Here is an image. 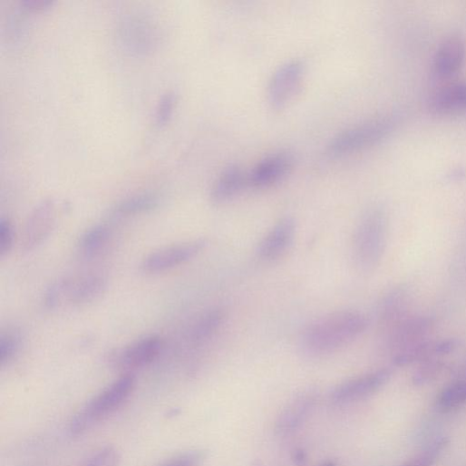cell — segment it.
<instances>
[{
	"instance_id": "cell-20",
	"label": "cell",
	"mask_w": 466,
	"mask_h": 466,
	"mask_svg": "<svg viewBox=\"0 0 466 466\" xmlns=\"http://www.w3.org/2000/svg\"><path fill=\"white\" fill-rule=\"evenodd\" d=\"M110 237L111 229L106 224H97L90 228L80 238L78 244L80 253L86 257L97 255L106 246Z\"/></svg>"
},
{
	"instance_id": "cell-11",
	"label": "cell",
	"mask_w": 466,
	"mask_h": 466,
	"mask_svg": "<svg viewBox=\"0 0 466 466\" xmlns=\"http://www.w3.org/2000/svg\"><path fill=\"white\" fill-rule=\"evenodd\" d=\"M296 229L294 218H282L261 241L257 250L259 258L266 262H275L285 257L294 244Z\"/></svg>"
},
{
	"instance_id": "cell-22",
	"label": "cell",
	"mask_w": 466,
	"mask_h": 466,
	"mask_svg": "<svg viewBox=\"0 0 466 466\" xmlns=\"http://www.w3.org/2000/svg\"><path fill=\"white\" fill-rule=\"evenodd\" d=\"M314 404L313 397L303 396L296 400L286 411L280 416L278 426L280 431H291L296 428L309 410Z\"/></svg>"
},
{
	"instance_id": "cell-8",
	"label": "cell",
	"mask_w": 466,
	"mask_h": 466,
	"mask_svg": "<svg viewBox=\"0 0 466 466\" xmlns=\"http://www.w3.org/2000/svg\"><path fill=\"white\" fill-rule=\"evenodd\" d=\"M208 242L197 239L155 251L146 257L141 269L148 274H158L184 265L206 249Z\"/></svg>"
},
{
	"instance_id": "cell-32",
	"label": "cell",
	"mask_w": 466,
	"mask_h": 466,
	"mask_svg": "<svg viewBox=\"0 0 466 466\" xmlns=\"http://www.w3.org/2000/svg\"><path fill=\"white\" fill-rule=\"evenodd\" d=\"M292 459L297 466H305L307 463L308 457L304 449L298 448L294 451Z\"/></svg>"
},
{
	"instance_id": "cell-5",
	"label": "cell",
	"mask_w": 466,
	"mask_h": 466,
	"mask_svg": "<svg viewBox=\"0 0 466 466\" xmlns=\"http://www.w3.org/2000/svg\"><path fill=\"white\" fill-rule=\"evenodd\" d=\"M435 328V321L428 316H409L380 335L383 350L393 355L416 343L426 340Z\"/></svg>"
},
{
	"instance_id": "cell-4",
	"label": "cell",
	"mask_w": 466,
	"mask_h": 466,
	"mask_svg": "<svg viewBox=\"0 0 466 466\" xmlns=\"http://www.w3.org/2000/svg\"><path fill=\"white\" fill-rule=\"evenodd\" d=\"M398 119L395 114H388L352 127L335 136L327 151L332 156H343L373 146L394 131Z\"/></svg>"
},
{
	"instance_id": "cell-12",
	"label": "cell",
	"mask_w": 466,
	"mask_h": 466,
	"mask_svg": "<svg viewBox=\"0 0 466 466\" xmlns=\"http://www.w3.org/2000/svg\"><path fill=\"white\" fill-rule=\"evenodd\" d=\"M410 301V291L404 286L392 288L381 298L376 310L380 335L409 316Z\"/></svg>"
},
{
	"instance_id": "cell-19",
	"label": "cell",
	"mask_w": 466,
	"mask_h": 466,
	"mask_svg": "<svg viewBox=\"0 0 466 466\" xmlns=\"http://www.w3.org/2000/svg\"><path fill=\"white\" fill-rule=\"evenodd\" d=\"M226 314L221 309H212L204 313L194 324L189 334L190 342L199 345L212 339L221 329Z\"/></svg>"
},
{
	"instance_id": "cell-14",
	"label": "cell",
	"mask_w": 466,
	"mask_h": 466,
	"mask_svg": "<svg viewBox=\"0 0 466 466\" xmlns=\"http://www.w3.org/2000/svg\"><path fill=\"white\" fill-rule=\"evenodd\" d=\"M294 157L288 152L271 155L259 162L248 176L249 183L257 188H267L281 180L290 171Z\"/></svg>"
},
{
	"instance_id": "cell-10",
	"label": "cell",
	"mask_w": 466,
	"mask_h": 466,
	"mask_svg": "<svg viewBox=\"0 0 466 466\" xmlns=\"http://www.w3.org/2000/svg\"><path fill=\"white\" fill-rule=\"evenodd\" d=\"M57 219V207L54 199H48L40 203L32 212L25 226L24 250L32 252L52 235Z\"/></svg>"
},
{
	"instance_id": "cell-1",
	"label": "cell",
	"mask_w": 466,
	"mask_h": 466,
	"mask_svg": "<svg viewBox=\"0 0 466 466\" xmlns=\"http://www.w3.org/2000/svg\"><path fill=\"white\" fill-rule=\"evenodd\" d=\"M368 325V318L361 312L342 310L330 313L305 328L300 337V346L311 356L331 354L353 344Z\"/></svg>"
},
{
	"instance_id": "cell-13",
	"label": "cell",
	"mask_w": 466,
	"mask_h": 466,
	"mask_svg": "<svg viewBox=\"0 0 466 466\" xmlns=\"http://www.w3.org/2000/svg\"><path fill=\"white\" fill-rule=\"evenodd\" d=\"M458 345L459 342L456 339H426L396 353L393 356V361L397 366L422 364L452 353Z\"/></svg>"
},
{
	"instance_id": "cell-33",
	"label": "cell",
	"mask_w": 466,
	"mask_h": 466,
	"mask_svg": "<svg viewBox=\"0 0 466 466\" xmlns=\"http://www.w3.org/2000/svg\"><path fill=\"white\" fill-rule=\"evenodd\" d=\"M322 466H336V464L334 461H329L325 462Z\"/></svg>"
},
{
	"instance_id": "cell-29",
	"label": "cell",
	"mask_w": 466,
	"mask_h": 466,
	"mask_svg": "<svg viewBox=\"0 0 466 466\" xmlns=\"http://www.w3.org/2000/svg\"><path fill=\"white\" fill-rule=\"evenodd\" d=\"M15 244V228L12 222L0 218V258H5L13 249Z\"/></svg>"
},
{
	"instance_id": "cell-17",
	"label": "cell",
	"mask_w": 466,
	"mask_h": 466,
	"mask_svg": "<svg viewBox=\"0 0 466 466\" xmlns=\"http://www.w3.org/2000/svg\"><path fill=\"white\" fill-rule=\"evenodd\" d=\"M248 183L249 178L241 168L230 166L213 184L210 200L216 205L224 204L236 198Z\"/></svg>"
},
{
	"instance_id": "cell-15",
	"label": "cell",
	"mask_w": 466,
	"mask_h": 466,
	"mask_svg": "<svg viewBox=\"0 0 466 466\" xmlns=\"http://www.w3.org/2000/svg\"><path fill=\"white\" fill-rule=\"evenodd\" d=\"M429 111L436 115L466 112V83H455L436 91L428 102Z\"/></svg>"
},
{
	"instance_id": "cell-16",
	"label": "cell",
	"mask_w": 466,
	"mask_h": 466,
	"mask_svg": "<svg viewBox=\"0 0 466 466\" xmlns=\"http://www.w3.org/2000/svg\"><path fill=\"white\" fill-rule=\"evenodd\" d=\"M465 57V47L459 37H449L438 47L433 59V71L441 78L455 74L461 67Z\"/></svg>"
},
{
	"instance_id": "cell-24",
	"label": "cell",
	"mask_w": 466,
	"mask_h": 466,
	"mask_svg": "<svg viewBox=\"0 0 466 466\" xmlns=\"http://www.w3.org/2000/svg\"><path fill=\"white\" fill-rule=\"evenodd\" d=\"M23 346V337L16 330H9L0 335V364L11 362Z\"/></svg>"
},
{
	"instance_id": "cell-25",
	"label": "cell",
	"mask_w": 466,
	"mask_h": 466,
	"mask_svg": "<svg viewBox=\"0 0 466 466\" xmlns=\"http://www.w3.org/2000/svg\"><path fill=\"white\" fill-rule=\"evenodd\" d=\"M447 369V363L439 358L424 362L414 373L413 383L415 385H424L437 379Z\"/></svg>"
},
{
	"instance_id": "cell-9",
	"label": "cell",
	"mask_w": 466,
	"mask_h": 466,
	"mask_svg": "<svg viewBox=\"0 0 466 466\" xmlns=\"http://www.w3.org/2000/svg\"><path fill=\"white\" fill-rule=\"evenodd\" d=\"M306 73L301 61H292L281 66L272 76L268 87V101L275 111H281L300 90Z\"/></svg>"
},
{
	"instance_id": "cell-7",
	"label": "cell",
	"mask_w": 466,
	"mask_h": 466,
	"mask_svg": "<svg viewBox=\"0 0 466 466\" xmlns=\"http://www.w3.org/2000/svg\"><path fill=\"white\" fill-rule=\"evenodd\" d=\"M393 373L388 368H382L363 375L349 379L337 385L331 394L335 403H350L366 399L382 388L391 380Z\"/></svg>"
},
{
	"instance_id": "cell-30",
	"label": "cell",
	"mask_w": 466,
	"mask_h": 466,
	"mask_svg": "<svg viewBox=\"0 0 466 466\" xmlns=\"http://www.w3.org/2000/svg\"><path fill=\"white\" fill-rule=\"evenodd\" d=\"M205 458V451L194 450L180 454L160 466H198Z\"/></svg>"
},
{
	"instance_id": "cell-28",
	"label": "cell",
	"mask_w": 466,
	"mask_h": 466,
	"mask_svg": "<svg viewBox=\"0 0 466 466\" xmlns=\"http://www.w3.org/2000/svg\"><path fill=\"white\" fill-rule=\"evenodd\" d=\"M121 456L112 446H107L94 453L83 466H118Z\"/></svg>"
},
{
	"instance_id": "cell-23",
	"label": "cell",
	"mask_w": 466,
	"mask_h": 466,
	"mask_svg": "<svg viewBox=\"0 0 466 466\" xmlns=\"http://www.w3.org/2000/svg\"><path fill=\"white\" fill-rule=\"evenodd\" d=\"M466 404V380L451 383L437 397V406L442 412H449Z\"/></svg>"
},
{
	"instance_id": "cell-27",
	"label": "cell",
	"mask_w": 466,
	"mask_h": 466,
	"mask_svg": "<svg viewBox=\"0 0 466 466\" xmlns=\"http://www.w3.org/2000/svg\"><path fill=\"white\" fill-rule=\"evenodd\" d=\"M446 444L444 439L436 441L431 447L401 466H432Z\"/></svg>"
},
{
	"instance_id": "cell-26",
	"label": "cell",
	"mask_w": 466,
	"mask_h": 466,
	"mask_svg": "<svg viewBox=\"0 0 466 466\" xmlns=\"http://www.w3.org/2000/svg\"><path fill=\"white\" fill-rule=\"evenodd\" d=\"M71 283L70 279H63L51 286L46 291L44 300L47 309L54 310L67 301Z\"/></svg>"
},
{
	"instance_id": "cell-6",
	"label": "cell",
	"mask_w": 466,
	"mask_h": 466,
	"mask_svg": "<svg viewBox=\"0 0 466 466\" xmlns=\"http://www.w3.org/2000/svg\"><path fill=\"white\" fill-rule=\"evenodd\" d=\"M161 348V339L157 335H150L112 351L107 356V362L120 370L138 369L151 364L159 356Z\"/></svg>"
},
{
	"instance_id": "cell-2",
	"label": "cell",
	"mask_w": 466,
	"mask_h": 466,
	"mask_svg": "<svg viewBox=\"0 0 466 466\" xmlns=\"http://www.w3.org/2000/svg\"><path fill=\"white\" fill-rule=\"evenodd\" d=\"M388 228V214L382 204H372L360 216L351 243V259L359 274L371 275L380 266L387 246Z\"/></svg>"
},
{
	"instance_id": "cell-31",
	"label": "cell",
	"mask_w": 466,
	"mask_h": 466,
	"mask_svg": "<svg viewBox=\"0 0 466 466\" xmlns=\"http://www.w3.org/2000/svg\"><path fill=\"white\" fill-rule=\"evenodd\" d=\"M174 95L166 93L160 99L155 113V124L159 127L165 125L170 119L174 107Z\"/></svg>"
},
{
	"instance_id": "cell-21",
	"label": "cell",
	"mask_w": 466,
	"mask_h": 466,
	"mask_svg": "<svg viewBox=\"0 0 466 466\" xmlns=\"http://www.w3.org/2000/svg\"><path fill=\"white\" fill-rule=\"evenodd\" d=\"M160 204V199L153 193H141L127 198L120 202L113 209L118 217H127L155 209Z\"/></svg>"
},
{
	"instance_id": "cell-3",
	"label": "cell",
	"mask_w": 466,
	"mask_h": 466,
	"mask_svg": "<svg viewBox=\"0 0 466 466\" xmlns=\"http://www.w3.org/2000/svg\"><path fill=\"white\" fill-rule=\"evenodd\" d=\"M135 376L126 374L87 403L73 418L71 433L82 435L119 409L132 393Z\"/></svg>"
},
{
	"instance_id": "cell-18",
	"label": "cell",
	"mask_w": 466,
	"mask_h": 466,
	"mask_svg": "<svg viewBox=\"0 0 466 466\" xmlns=\"http://www.w3.org/2000/svg\"><path fill=\"white\" fill-rule=\"evenodd\" d=\"M106 281L99 276H90L73 281L69 289L67 301L73 306H86L104 295Z\"/></svg>"
}]
</instances>
